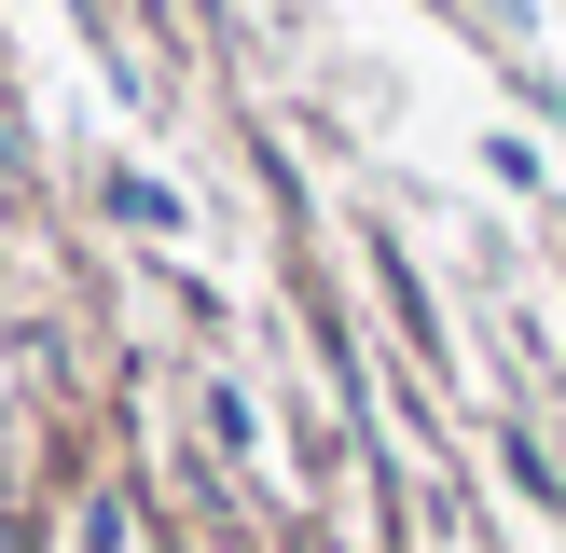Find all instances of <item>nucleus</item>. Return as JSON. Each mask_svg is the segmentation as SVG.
<instances>
[{"label": "nucleus", "mask_w": 566, "mask_h": 553, "mask_svg": "<svg viewBox=\"0 0 566 553\" xmlns=\"http://www.w3.org/2000/svg\"><path fill=\"white\" fill-rule=\"evenodd\" d=\"M111 221H138V236H180V194L138 180V166H111Z\"/></svg>", "instance_id": "nucleus-1"}]
</instances>
